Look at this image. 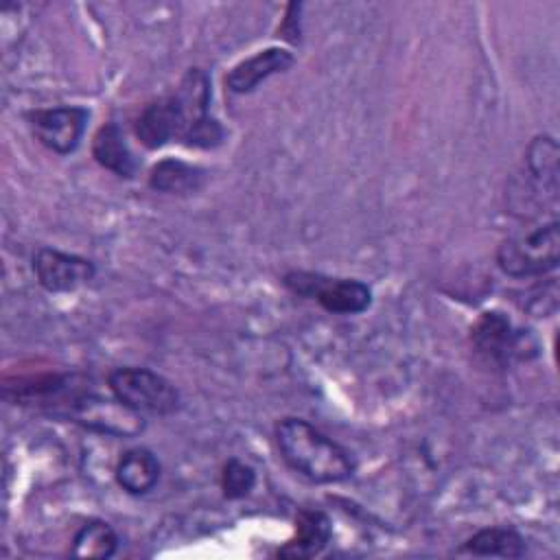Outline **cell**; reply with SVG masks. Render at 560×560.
Listing matches in <instances>:
<instances>
[{
	"label": "cell",
	"instance_id": "obj_18",
	"mask_svg": "<svg viewBox=\"0 0 560 560\" xmlns=\"http://www.w3.org/2000/svg\"><path fill=\"white\" fill-rule=\"evenodd\" d=\"M118 549V536L105 521H88L72 538L70 553L77 558H112Z\"/></svg>",
	"mask_w": 560,
	"mask_h": 560
},
{
	"label": "cell",
	"instance_id": "obj_6",
	"mask_svg": "<svg viewBox=\"0 0 560 560\" xmlns=\"http://www.w3.org/2000/svg\"><path fill=\"white\" fill-rule=\"evenodd\" d=\"M61 411L70 420H74L92 431L105 433V435L129 438L144 429L140 413L131 411L116 398L109 400V398H101L96 394L77 392L70 396V402H66Z\"/></svg>",
	"mask_w": 560,
	"mask_h": 560
},
{
	"label": "cell",
	"instance_id": "obj_15",
	"mask_svg": "<svg viewBox=\"0 0 560 560\" xmlns=\"http://www.w3.org/2000/svg\"><path fill=\"white\" fill-rule=\"evenodd\" d=\"M457 553L470 556H499V558H521L525 553V538L512 527H486L470 536Z\"/></svg>",
	"mask_w": 560,
	"mask_h": 560
},
{
	"label": "cell",
	"instance_id": "obj_11",
	"mask_svg": "<svg viewBox=\"0 0 560 560\" xmlns=\"http://www.w3.org/2000/svg\"><path fill=\"white\" fill-rule=\"evenodd\" d=\"M330 536L332 525L322 510H300L295 516V534L278 549V556L291 560L313 558L326 549Z\"/></svg>",
	"mask_w": 560,
	"mask_h": 560
},
{
	"label": "cell",
	"instance_id": "obj_9",
	"mask_svg": "<svg viewBox=\"0 0 560 560\" xmlns=\"http://www.w3.org/2000/svg\"><path fill=\"white\" fill-rule=\"evenodd\" d=\"M472 343L494 363H508L510 359H525L527 339L512 322L499 311H486L472 326Z\"/></svg>",
	"mask_w": 560,
	"mask_h": 560
},
{
	"label": "cell",
	"instance_id": "obj_12",
	"mask_svg": "<svg viewBox=\"0 0 560 560\" xmlns=\"http://www.w3.org/2000/svg\"><path fill=\"white\" fill-rule=\"evenodd\" d=\"M116 481L129 494H147L160 479V462L149 448H129L116 464Z\"/></svg>",
	"mask_w": 560,
	"mask_h": 560
},
{
	"label": "cell",
	"instance_id": "obj_2",
	"mask_svg": "<svg viewBox=\"0 0 560 560\" xmlns=\"http://www.w3.org/2000/svg\"><path fill=\"white\" fill-rule=\"evenodd\" d=\"M168 98L177 120V140H182L186 147L197 149H212L221 144L223 129L208 114L210 81L203 70H188L175 92L168 94Z\"/></svg>",
	"mask_w": 560,
	"mask_h": 560
},
{
	"label": "cell",
	"instance_id": "obj_16",
	"mask_svg": "<svg viewBox=\"0 0 560 560\" xmlns=\"http://www.w3.org/2000/svg\"><path fill=\"white\" fill-rule=\"evenodd\" d=\"M201 182H203L201 168L175 158H166L158 162L149 173V186L158 192H168V195L192 192L201 186Z\"/></svg>",
	"mask_w": 560,
	"mask_h": 560
},
{
	"label": "cell",
	"instance_id": "obj_19",
	"mask_svg": "<svg viewBox=\"0 0 560 560\" xmlns=\"http://www.w3.org/2000/svg\"><path fill=\"white\" fill-rule=\"evenodd\" d=\"M254 486H256V470L236 457L228 459V464L221 470L223 494L228 499H243L254 490Z\"/></svg>",
	"mask_w": 560,
	"mask_h": 560
},
{
	"label": "cell",
	"instance_id": "obj_7",
	"mask_svg": "<svg viewBox=\"0 0 560 560\" xmlns=\"http://www.w3.org/2000/svg\"><path fill=\"white\" fill-rule=\"evenodd\" d=\"M90 112L79 105H61L48 109H35L28 114L33 136L50 151L59 155L72 153L88 127Z\"/></svg>",
	"mask_w": 560,
	"mask_h": 560
},
{
	"label": "cell",
	"instance_id": "obj_17",
	"mask_svg": "<svg viewBox=\"0 0 560 560\" xmlns=\"http://www.w3.org/2000/svg\"><path fill=\"white\" fill-rule=\"evenodd\" d=\"M558 144L551 136L534 138L525 153L529 175L542 186V190H549L551 195H556L558 188Z\"/></svg>",
	"mask_w": 560,
	"mask_h": 560
},
{
	"label": "cell",
	"instance_id": "obj_20",
	"mask_svg": "<svg viewBox=\"0 0 560 560\" xmlns=\"http://www.w3.org/2000/svg\"><path fill=\"white\" fill-rule=\"evenodd\" d=\"M300 9H302V4H295V2H291L287 7V15L282 20L280 33L289 42H298L300 39Z\"/></svg>",
	"mask_w": 560,
	"mask_h": 560
},
{
	"label": "cell",
	"instance_id": "obj_3",
	"mask_svg": "<svg viewBox=\"0 0 560 560\" xmlns=\"http://www.w3.org/2000/svg\"><path fill=\"white\" fill-rule=\"evenodd\" d=\"M560 258L558 221L505 238L497 249V265L510 278H536L553 271Z\"/></svg>",
	"mask_w": 560,
	"mask_h": 560
},
{
	"label": "cell",
	"instance_id": "obj_4",
	"mask_svg": "<svg viewBox=\"0 0 560 560\" xmlns=\"http://www.w3.org/2000/svg\"><path fill=\"white\" fill-rule=\"evenodd\" d=\"M116 400L136 413L168 416L179 407V394L171 381L147 368H118L107 378Z\"/></svg>",
	"mask_w": 560,
	"mask_h": 560
},
{
	"label": "cell",
	"instance_id": "obj_13",
	"mask_svg": "<svg viewBox=\"0 0 560 560\" xmlns=\"http://www.w3.org/2000/svg\"><path fill=\"white\" fill-rule=\"evenodd\" d=\"M92 155L103 168L118 177H133L138 171V162L116 122H107L96 131L92 140Z\"/></svg>",
	"mask_w": 560,
	"mask_h": 560
},
{
	"label": "cell",
	"instance_id": "obj_1",
	"mask_svg": "<svg viewBox=\"0 0 560 560\" xmlns=\"http://www.w3.org/2000/svg\"><path fill=\"white\" fill-rule=\"evenodd\" d=\"M276 444L287 466L315 483H339L357 470L348 448L302 418L280 420L276 424Z\"/></svg>",
	"mask_w": 560,
	"mask_h": 560
},
{
	"label": "cell",
	"instance_id": "obj_14",
	"mask_svg": "<svg viewBox=\"0 0 560 560\" xmlns=\"http://www.w3.org/2000/svg\"><path fill=\"white\" fill-rule=\"evenodd\" d=\"M136 136L147 149H158L177 140V120L168 96H162L142 109L136 120Z\"/></svg>",
	"mask_w": 560,
	"mask_h": 560
},
{
	"label": "cell",
	"instance_id": "obj_10",
	"mask_svg": "<svg viewBox=\"0 0 560 560\" xmlns=\"http://www.w3.org/2000/svg\"><path fill=\"white\" fill-rule=\"evenodd\" d=\"M293 55L284 48H265L247 59H243L241 63H236L228 74H225V85L234 92V94H247L252 90H256L265 79H269L271 74L284 72L293 66Z\"/></svg>",
	"mask_w": 560,
	"mask_h": 560
},
{
	"label": "cell",
	"instance_id": "obj_5",
	"mask_svg": "<svg viewBox=\"0 0 560 560\" xmlns=\"http://www.w3.org/2000/svg\"><path fill=\"white\" fill-rule=\"evenodd\" d=\"M284 287L311 300H317L328 313L357 315L372 304V291L365 282L354 278H326L311 271H289Z\"/></svg>",
	"mask_w": 560,
	"mask_h": 560
},
{
	"label": "cell",
	"instance_id": "obj_8",
	"mask_svg": "<svg viewBox=\"0 0 560 560\" xmlns=\"http://www.w3.org/2000/svg\"><path fill=\"white\" fill-rule=\"evenodd\" d=\"M33 271L37 282L50 293L74 291L88 284L96 273L92 260L52 247H42L33 256Z\"/></svg>",
	"mask_w": 560,
	"mask_h": 560
}]
</instances>
